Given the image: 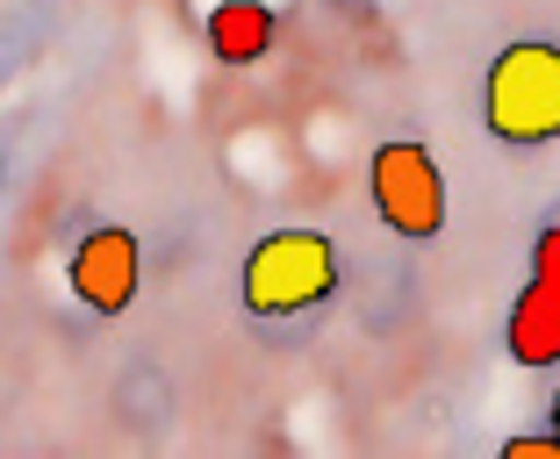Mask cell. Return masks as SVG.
<instances>
[{"label":"cell","mask_w":560,"mask_h":459,"mask_svg":"<svg viewBox=\"0 0 560 459\" xmlns=\"http://www.w3.org/2000/svg\"><path fill=\"white\" fill-rule=\"evenodd\" d=\"M338 295V245L324 229H266L259 245L245 251V273H237V302L259 323H288V316H310Z\"/></svg>","instance_id":"cell-1"},{"label":"cell","mask_w":560,"mask_h":459,"mask_svg":"<svg viewBox=\"0 0 560 459\" xmlns=\"http://www.w3.org/2000/svg\"><path fill=\"white\" fill-rule=\"evenodd\" d=\"M481 122H489L495 144H553L560 137V44L546 36H517L489 58V80H481Z\"/></svg>","instance_id":"cell-2"},{"label":"cell","mask_w":560,"mask_h":459,"mask_svg":"<svg viewBox=\"0 0 560 459\" xmlns=\"http://www.w3.org/2000/svg\"><path fill=\"white\" fill-rule=\"evenodd\" d=\"M366 195H374L381 223L396 229V237H410V245H424V237L445 229V173L417 137L374 144V158H366Z\"/></svg>","instance_id":"cell-3"},{"label":"cell","mask_w":560,"mask_h":459,"mask_svg":"<svg viewBox=\"0 0 560 459\" xmlns=\"http://www.w3.org/2000/svg\"><path fill=\"white\" fill-rule=\"evenodd\" d=\"M503 352L517 366H560V223H546L532 237V273L525 295L511 302V323H503Z\"/></svg>","instance_id":"cell-4"},{"label":"cell","mask_w":560,"mask_h":459,"mask_svg":"<svg viewBox=\"0 0 560 459\" xmlns=\"http://www.w3.org/2000/svg\"><path fill=\"white\" fill-rule=\"evenodd\" d=\"M137 280H144V251H137V229L122 223H94L66 259V287L94 316H122L137 302Z\"/></svg>","instance_id":"cell-5"},{"label":"cell","mask_w":560,"mask_h":459,"mask_svg":"<svg viewBox=\"0 0 560 459\" xmlns=\"http://www.w3.org/2000/svg\"><path fill=\"white\" fill-rule=\"evenodd\" d=\"M201 36H209L215 66H259L266 50H273V36H280V15L266 0H215Z\"/></svg>","instance_id":"cell-6"},{"label":"cell","mask_w":560,"mask_h":459,"mask_svg":"<svg viewBox=\"0 0 560 459\" xmlns=\"http://www.w3.org/2000/svg\"><path fill=\"white\" fill-rule=\"evenodd\" d=\"M503 459H560V431H546V438H503Z\"/></svg>","instance_id":"cell-7"},{"label":"cell","mask_w":560,"mask_h":459,"mask_svg":"<svg viewBox=\"0 0 560 459\" xmlns=\"http://www.w3.org/2000/svg\"><path fill=\"white\" fill-rule=\"evenodd\" d=\"M553 431H560V395H553Z\"/></svg>","instance_id":"cell-8"},{"label":"cell","mask_w":560,"mask_h":459,"mask_svg":"<svg viewBox=\"0 0 560 459\" xmlns=\"http://www.w3.org/2000/svg\"><path fill=\"white\" fill-rule=\"evenodd\" d=\"M0 187H8V158H0Z\"/></svg>","instance_id":"cell-9"}]
</instances>
